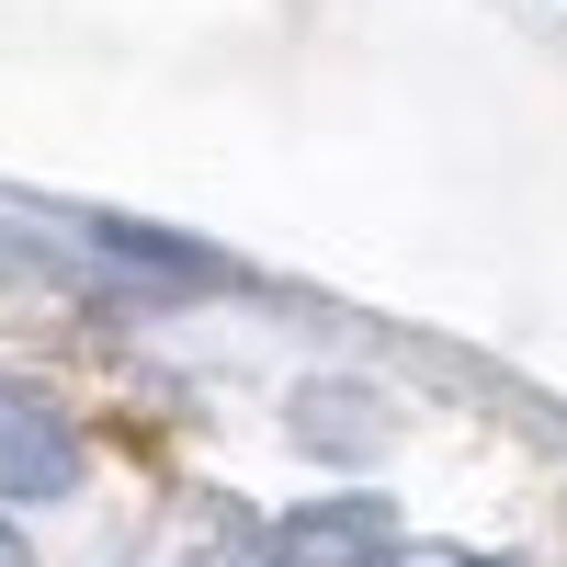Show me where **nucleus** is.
<instances>
[{
    "mask_svg": "<svg viewBox=\"0 0 567 567\" xmlns=\"http://www.w3.org/2000/svg\"><path fill=\"white\" fill-rule=\"evenodd\" d=\"M386 556H398V511L363 499V488L296 499V511L261 534V567H386Z\"/></svg>",
    "mask_w": 567,
    "mask_h": 567,
    "instance_id": "f257e3e1",
    "label": "nucleus"
},
{
    "mask_svg": "<svg viewBox=\"0 0 567 567\" xmlns=\"http://www.w3.org/2000/svg\"><path fill=\"white\" fill-rule=\"evenodd\" d=\"M80 488V432L34 386H0V499H69Z\"/></svg>",
    "mask_w": 567,
    "mask_h": 567,
    "instance_id": "f03ea898",
    "label": "nucleus"
},
{
    "mask_svg": "<svg viewBox=\"0 0 567 567\" xmlns=\"http://www.w3.org/2000/svg\"><path fill=\"white\" fill-rule=\"evenodd\" d=\"M80 239H91V250H114V261H148V272H171V284H227L216 250L171 239V227H136V216H80Z\"/></svg>",
    "mask_w": 567,
    "mask_h": 567,
    "instance_id": "7ed1b4c3",
    "label": "nucleus"
},
{
    "mask_svg": "<svg viewBox=\"0 0 567 567\" xmlns=\"http://www.w3.org/2000/svg\"><path fill=\"white\" fill-rule=\"evenodd\" d=\"M386 567H523V556H488V545H398Z\"/></svg>",
    "mask_w": 567,
    "mask_h": 567,
    "instance_id": "20e7f679",
    "label": "nucleus"
},
{
    "mask_svg": "<svg viewBox=\"0 0 567 567\" xmlns=\"http://www.w3.org/2000/svg\"><path fill=\"white\" fill-rule=\"evenodd\" d=\"M0 567H34V556H23V534H12V523H0Z\"/></svg>",
    "mask_w": 567,
    "mask_h": 567,
    "instance_id": "39448f33",
    "label": "nucleus"
}]
</instances>
